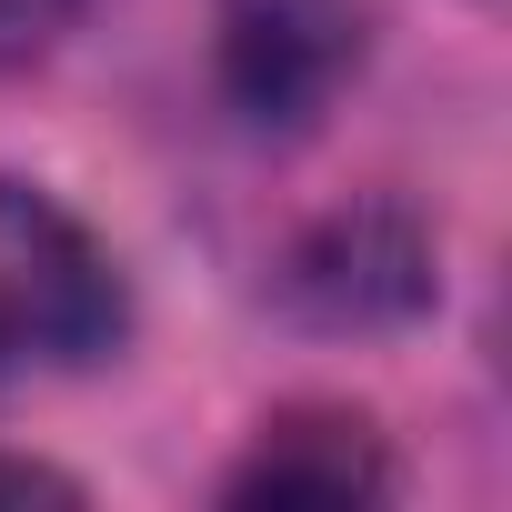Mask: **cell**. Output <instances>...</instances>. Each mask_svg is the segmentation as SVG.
<instances>
[{
  "mask_svg": "<svg viewBox=\"0 0 512 512\" xmlns=\"http://www.w3.org/2000/svg\"><path fill=\"white\" fill-rule=\"evenodd\" d=\"M121 342L111 251L31 181H0V392L31 372H81Z\"/></svg>",
  "mask_w": 512,
  "mask_h": 512,
  "instance_id": "6da1fadb",
  "label": "cell"
},
{
  "mask_svg": "<svg viewBox=\"0 0 512 512\" xmlns=\"http://www.w3.org/2000/svg\"><path fill=\"white\" fill-rule=\"evenodd\" d=\"M362 71V0H221V91L262 131H312Z\"/></svg>",
  "mask_w": 512,
  "mask_h": 512,
  "instance_id": "7a4b0ae2",
  "label": "cell"
},
{
  "mask_svg": "<svg viewBox=\"0 0 512 512\" xmlns=\"http://www.w3.org/2000/svg\"><path fill=\"white\" fill-rule=\"evenodd\" d=\"M382 482L392 472H382V452H372V432L352 412H282L262 432V452L231 472V502H272V512L312 502V512H342V502H372Z\"/></svg>",
  "mask_w": 512,
  "mask_h": 512,
  "instance_id": "3957f363",
  "label": "cell"
},
{
  "mask_svg": "<svg viewBox=\"0 0 512 512\" xmlns=\"http://www.w3.org/2000/svg\"><path fill=\"white\" fill-rule=\"evenodd\" d=\"M292 292L322 302L332 322H362V312H412L422 302V241L402 221H342L332 241H312L292 262Z\"/></svg>",
  "mask_w": 512,
  "mask_h": 512,
  "instance_id": "277c9868",
  "label": "cell"
},
{
  "mask_svg": "<svg viewBox=\"0 0 512 512\" xmlns=\"http://www.w3.org/2000/svg\"><path fill=\"white\" fill-rule=\"evenodd\" d=\"M81 11H91V0H0V71H11V61H41Z\"/></svg>",
  "mask_w": 512,
  "mask_h": 512,
  "instance_id": "5b68a950",
  "label": "cell"
},
{
  "mask_svg": "<svg viewBox=\"0 0 512 512\" xmlns=\"http://www.w3.org/2000/svg\"><path fill=\"white\" fill-rule=\"evenodd\" d=\"M31 492H71V482L41 472V462H0V502H31Z\"/></svg>",
  "mask_w": 512,
  "mask_h": 512,
  "instance_id": "8992f818",
  "label": "cell"
}]
</instances>
